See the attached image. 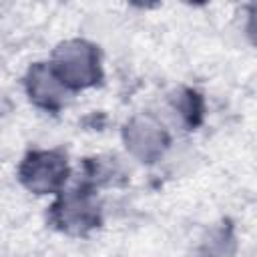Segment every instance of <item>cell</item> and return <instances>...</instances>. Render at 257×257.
<instances>
[{
	"label": "cell",
	"instance_id": "6da1fadb",
	"mask_svg": "<svg viewBox=\"0 0 257 257\" xmlns=\"http://www.w3.org/2000/svg\"><path fill=\"white\" fill-rule=\"evenodd\" d=\"M54 74L62 84L78 88L98 80V52L86 42H68L56 50Z\"/></svg>",
	"mask_w": 257,
	"mask_h": 257
},
{
	"label": "cell",
	"instance_id": "5b68a950",
	"mask_svg": "<svg viewBox=\"0 0 257 257\" xmlns=\"http://www.w3.org/2000/svg\"><path fill=\"white\" fill-rule=\"evenodd\" d=\"M249 34L253 36V40L257 42V6H253L251 12V22H249Z\"/></svg>",
	"mask_w": 257,
	"mask_h": 257
},
{
	"label": "cell",
	"instance_id": "7a4b0ae2",
	"mask_svg": "<svg viewBox=\"0 0 257 257\" xmlns=\"http://www.w3.org/2000/svg\"><path fill=\"white\" fill-rule=\"evenodd\" d=\"M68 175L66 159L60 153H30L22 167H20V179L22 183L36 193H50L58 189Z\"/></svg>",
	"mask_w": 257,
	"mask_h": 257
},
{
	"label": "cell",
	"instance_id": "3957f363",
	"mask_svg": "<svg viewBox=\"0 0 257 257\" xmlns=\"http://www.w3.org/2000/svg\"><path fill=\"white\" fill-rule=\"evenodd\" d=\"M28 90H30V96L38 102V104H44L48 108H54L60 104V98H62V88L58 84V76L38 64L30 70V78H28Z\"/></svg>",
	"mask_w": 257,
	"mask_h": 257
},
{
	"label": "cell",
	"instance_id": "277c9868",
	"mask_svg": "<svg viewBox=\"0 0 257 257\" xmlns=\"http://www.w3.org/2000/svg\"><path fill=\"white\" fill-rule=\"evenodd\" d=\"M126 143L133 151H137L141 147V143H147L145 159H153L155 155H159L163 151L165 135H163V131H159V126H153L147 120H135L131 124V128H126Z\"/></svg>",
	"mask_w": 257,
	"mask_h": 257
}]
</instances>
